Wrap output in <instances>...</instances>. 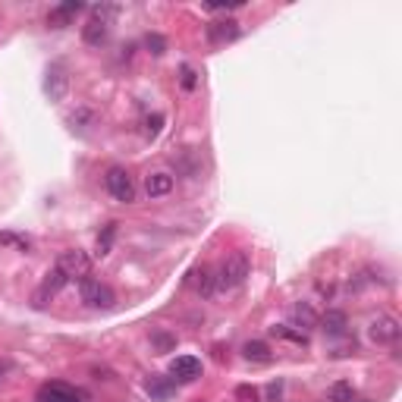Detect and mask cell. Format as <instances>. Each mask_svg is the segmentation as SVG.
<instances>
[{
    "mask_svg": "<svg viewBox=\"0 0 402 402\" xmlns=\"http://www.w3.org/2000/svg\"><path fill=\"white\" fill-rule=\"evenodd\" d=\"M248 270H251L248 255H245V251H232V255L220 264V276H214V280H217V289H236V286H242L245 276H248Z\"/></svg>",
    "mask_w": 402,
    "mask_h": 402,
    "instance_id": "1",
    "label": "cell"
},
{
    "mask_svg": "<svg viewBox=\"0 0 402 402\" xmlns=\"http://www.w3.org/2000/svg\"><path fill=\"white\" fill-rule=\"evenodd\" d=\"M79 292H82V302L91 308H113L117 305V295H113V289L107 286V283L94 280V276H82L79 280Z\"/></svg>",
    "mask_w": 402,
    "mask_h": 402,
    "instance_id": "2",
    "label": "cell"
},
{
    "mask_svg": "<svg viewBox=\"0 0 402 402\" xmlns=\"http://www.w3.org/2000/svg\"><path fill=\"white\" fill-rule=\"evenodd\" d=\"M104 188L119 201V204H129V201H135V179H132L123 167H110V170H107Z\"/></svg>",
    "mask_w": 402,
    "mask_h": 402,
    "instance_id": "3",
    "label": "cell"
},
{
    "mask_svg": "<svg viewBox=\"0 0 402 402\" xmlns=\"http://www.w3.org/2000/svg\"><path fill=\"white\" fill-rule=\"evenodd\" d=\"M38 402H88V393L79 387H69L63 380H50L38 387Z\"/></svg>",
    "mask_w": 402,
    "mask_h": 402,
    "instance_id": "4",
    "label": "cell"
},
{
    "mask_svg": "<svg viewBox=\"0 0 402 402\" xmlns=\"http://www.w3.org/2000/svg\"><path fill=\"white\" fill-rule=\"evenodd\" d=\"M54 267L60 270L66 280H82V276H88L91 258H88L82 248H66V251H60V258H57Z\"/></svg>",
    "mask_w": 402,
    "mask_h": 402,
    "instance_id": "5",
    "label": "cell"
},
{
    "mask_svg": "<svg viewBox=\"0 0 402 402\" xmlns=\"http://www.w3.org/2000/svg\"><path fill=\"white\" fill-rule=\"evenodd\" d=\"M399 333H402V327L393 314H377V318H371V324H368V336H371V343H377V345L399 343Z\"/></svg>",
    "mask_w": 402,
    "mask_h": 402,
    "instance_id": "6",
    "label": "cell"
},
{
    "mask_svg": "<svg viewBox=\"0 0 402 402\" xmlns=\"http://www.w3.org/2000/svg\"><path fill=\"white\" fill-rule=\"evenodd\" d=\"M69 91V75H66V66L63 63H50L47 66V75H44V94L50 100H63Z\"/></svg>",
    "mask_w": 402,
    "mask_h": 402,
    "instance_id": "7",
    "label": "cell"
},
{
    "mask_svg": "<svg viewBox=\"0 0 402 402\" xmlns=\"http://www.w3.org/2000/svg\"><path fill=\"white\" fill-rule=\"evenodd\" d=\"M198 374H201V362L195 355H176L173 364H170V380L192 383Z\"/></svg>",
    "mask_w": 402,
    "mask_h": 402,
    "instance_id": "8",
    "label": "cell"
},
{
    "mask_svg": "<svg viewBox=\"0 0 402 402\" xmlns=\"http://www.w3.org/2000/svg\"><path fill=\"white\" fill-rule=\"evenodd\" d=\"M66 283H69L66 276H63L60 270L54 267V270H50V274H47V276H44V280H41V286H38V292H35V308H44V305H47L50 299H54L57 292H60L63 286H66Z\"/></svg>",
    "mask_w": 402,
    "mask_h": 402,
    "instance_id": "9",
    "label": "cell"
},
{
    "mask_svg": "<svg viewBox=\"0 0 402 402\" xmlns=\"http://www.w3.org/2000/svg\"><path fill=\"white\" fill-rule=\"evenodd\" d=\"M186 286L192 289V292H198V295H214V292H217V280L211 276V270H207L204 264H201V267H192V270H188Z\"/></svg>",
    "mask_w": 402,
    "mask_h": 402,
    "instance_id": "10",
    "label": "cell"
},
{
    "mask_svg": "<svg viewBox=\"0 0 402 402\" xmlns=\"http://www.w3.org/2000/svg\"><path fill=\"white\" fill-rule=\"evenodd\" d=\"M318 324L327 336H345V330H349V318H345V311H339V308H330L324 318H318Z\"/></svg>",
    "mask_w": 402,
    "mask_h": 402,
    "instance_id": "11",
    "label": "cell"
},
{
    "mask_svg": "<svg viewBox=\"0 0 402 402\" xmlns=\"http://www.w3.org/2000/svg\"><path fill=\"white\" fill-rule=\"evenodd\" d=\"M207 38H211V44H230L239 38V22L236 19H223V22H214L207 25Z\"/></svg>",
    "mask_w": 402,
    "mask_h": 402,
    "instance_id": "12",
    "label": "cell"
},
{
    "mask_svg": "<svg viewBox=\"0 0 402 402\" xmlns=\"http://www.w3.org/2000/svg\"><path fill=\"white\" fill-rule=\"evenodd\" d=\"M107 31H110V22L100 16H91L85 22V29H82V38H85V44H91V47H100V44L107 41Z\"/></svg>",
    "mask_w": 402,
    "mask_h": 402,
    "instance_id": "13",
    "label": "cell"
},
{
    "mask_svg": "<svg viewBox=\"0 0 402 402\" xmlns=\"http://www.w3.org/2000/svg\"><path fill=\"white\" fill-rule=\"evenodd\" d=\"M85 6L79 3V0H69V3H60L54 6V10L47 13V25H54V29H63V25H69V19L75 16V13H82Z\"/></svg>",
    "mask_w": 402,
    "mask_h": 402,
    "instance_id": "14",
    "label": "cell"
},
{
    "mask_svg": "<svg viewBox=\"0 0 402 402\" xmlns=\"http://www.w3.org/2000/svg\"><path fill=\"white\" fill-rule=\"evenodd\" d=\"M289 318H292L295 327H302V333L311 330V327H318V311H314L308 302H299V305L289 308Z\"/></svg>",
    "mask_w": 402,
    "mask_h": 402,
    "instance_id": "15",
    "label": "cell"
},
{
    "mask_svg": "<svg viewBox=\"0 0 402 402\" xmlns=\"http://www.w3.org/2000/svg\"><path fill=\"white\" fill-rule=\"evenodd\" d=\"M144 192H148V198H163V195L173 192V176L170 173H151L148 179H144Z\"/></svg>",
    "mask_w": 402,
    "mask_h": 402,
    "instance_id": "16",
    "label": "cell"
},
{
    "mask_svg": "<svg viewBox=\"0 0 402 402\" xmlns=\"http://www.w3.org/2000/svg\"><path fill=\"white\" fill-rule=\"evenodd\" d=\"M242 355L248 358V362H258V364L274 362V352H270V345L261 343V339H248V343L242 345Z\"/></svg>",
    "mask_w": 402,
    "mask_h": 402,
    "instance_id": "17",
    "label": "cell"
},
{
    "mask_svg": "<svg viewBox=\"0 0 402 402\" xmlns=\"http://www.w3.org/2000/svg\"><path fill=\"white\" fill-rule=\"evenodd\" d=\"M144 389H148L154 399H167L170 393H173V383H170V377H161V374H151L148 380H144Z\"/></svg>",
    "mask_w": 402,
    "mask_h": 402,
    "instance_id": "18",
    "label": "cell"
},
{
    "mask_svg": "<svg viewBox=\"0 0 402 402\" xmlns=\"http://www.w3.org/2000/svg\"><path fill=\"white\" fill-rule=\"evenodd\" d=\"M327 402H352V383L336 380L330 389H327Z\"/></svg>",
    "mask_w": 402,
    "mask_h": 402,
    "instance_id": "19",
    "label": "cell"
},
{
    "mask_svg": "<svg viewBox=\"0 0 402 402\" xmlns=\"http://www.w3.org/2000/svg\"><path fill=\"white\" fill-rule=\"evenodd\" d=\"M270 330H274V336H283V339H292V343H299V345H305L308 343V336L302 330H289V327H270Z\"/></svg>",
    "mask_w": 402,
    "mask_h": 402,
    "instance_id": "20",
    "label": "cell"
},
{
    "mask_svg": "<svg viewBox=\"0 0 402 402\" xmlns=\"http://www.w3.org/2000/svg\"><path fill=\"white\" fill-rule=\"evenodd\" d=\"M113 232H117V223H110V226H107V230H104V236H100V239H98V255H100V258H104V255H107V251H110V242H113Z\"/></svg>",
    "mask_w": 402,
    "mask_h": 402,
    "instance_id": "21",
    "label": "cell"
},
{
    "mask_svg": "<svg viewBox=\"0 0 402 402\" xmlns=\"http://www.w3.org/2000/svg\"><path fill=\"white\" fill-rule=\"evenodd\" d=\"M144 44H148V50H151L154 57H161L163 50H167V41H163L161 35H148V38H144Z\"/></svg>",
    "mask_w": 402,
    "mask_h": 402,
    "instance_id": "22",
    "label": "cell"
},
{
    "mask_svg": "<svg viewBox=\"0 0 402 402\" xmlns=\"http://www.w3.org/2000/svg\"><path fill=\"white\" fill-rule=\"evenodd\" d=\"M236 399L239 402H258V389L255 387H239L236 389Z\"/></svg>",
    "mask_w": 402,
    "mask_h": 402,
    "instance_id": "23",
    "label": "cell"
},
{
    "mask_svg": "<svg viewBox=\"0 0 402 402\" xmlns=\"http://www.w3.org/2000/svg\"><path fill=\"white\" fill-rule=\"evenodd\" d=\"M195 85H198V79H195V69L192 66H182V88H186V91H192Z\"/></svg>",
    "mask_w": 402,
    "mask_h": 402,
    "instance_id": "24",
    "label": "cell"
},
{
    "mask_svg": "<svg viewBox=\"0 0 402 402\" xmlns=\"http://www.w3.org/2000/svg\"><path fill=\"white\" fill-rule=\"evenodd\" d=\"M161 123H163L161 113H154V117L144 119V129H148V135H157V132H161Z\"/></svg>",
    "mask_w": 402,
    "mask_h": 402,
    "instance_id": "25",
    "label": "cell"
},
{
    "mask_svg": "<svg viewBox=\"0 0 402 402\" xmlns=\"http://www.w3.org/2000/svg\"><path fill=\"white\" fill-rule=\"evenodd\" d=\"M236 6H242V0H226V3H204V10L220 13V10H236Z\"/></svg>",
    "mask_w": 402,
    "mask_h": 402,
    "instance_id": "26",
    "label": "cell"
},
{
    "mask_svg": "<svg viewBox=\"0 0 402 402\" xmlns=\"http://www.w3.org/2000/svg\"><path fill=\"white\" fill-rule=\"evenodd\" d=\"M0 245H19V248H29V239H16V236H10V232H3V236H0Z\"/></svg>",
    "mask_w": 402,
    "mask_h": 402,
    "instance_id": "27",
    "label": "cell"
},
{
    "mask_svg": "<svg viewBox=\"0 0 402 402\" xmlns=\"http://www.w3.org/2000/svg\"><path fill=\"white\" fill-rule=\"evenodd\" d=\"M157 339V345H161V349H167V345H173V339L170 336H154Z\"/></svg>",
    "mask_w": 402,
    "mask_h": 402,
    "instance_id": "28",
    "label": "cell"
},
{
    "mask_svg": "<svg viewBox=\"0 0 402 402\" xmlns=\"http://www.w3.org/2000/svg\"><path fill=\"white\" fill-rule=\"evenodd\" d=\"M6 374H10V362H0V380H3Z\"/></svg>",
    "mask_w": 402,
    "mask_h": 402,
    "instance_id": "29",
    "label": "cell"
},
{
    "mask_svg": "<svg viewBox=\"0 0 402 402\" xmlns=\"http://www.w3.org/2000/svg\"><path fill=\"white\" fill-rule=\"evenodd\" d=\"M358 402H368V399H358Z\"/></svg>",
    "mask_w": 402,
    "mask_h": 402,
    "instance_id": "30",
    "label": "cell"
}]
</instances>
